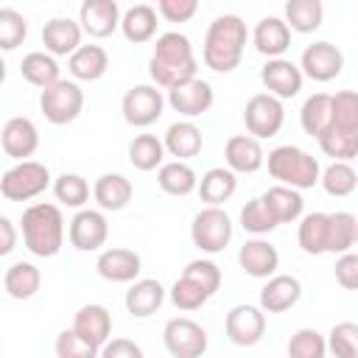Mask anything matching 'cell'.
<instances>
[{"mask_svg":"<svg viewBox=\"0 0 358 358\" xmlns=\"http://www.w3.org/2000/svg\"><path fill=\"white\" fill-rule=\"evenodd\" d=\"M199 62L193 56V45L179 31H165L157 36L151 59H148V76L154 87L173 90L190 78H196Z\"/></svg>","mask_w":358,"mask_h":358,"instance_id":"6da1fadb","label":"cell"},{"mask_svg":"<svg viewBox=\"0 0 358 358\" xmlns=\"http://www.w3.org/2000/svg\"><path fill=\"white\" fill-rule=\"evenodd\" d=\"M246 48V22L238 14H221L210 22L204 34L201 59L213 73H232Z\"/></svg>","mask_w":358,"mask_h":358,"instance_id":"7a4b0ae2","label":"cell"},{"mask_svg":"<svg viewBox=\"0 0 358 358\" xmlns=\"http://www.w3.org/2000/svg\"><path fill=\"white\" fill-rule=\"evenodd\" d=\"M22 243L34 257H53L64 243V215L56 204L36 201L22 210Z\"/></svg>","mask_w":358,"mask_h":358,"instance_id":"3957f363","label":"cell"},{"mask_svg":"<svg viewBox=\"0 0 358 358\" xmlns=\"http://www.w3.org/2000/svg\"><path fill=\"white\" fill-rule=\"evenodd\" d=\"M266 168H268L271 179H277L280 185L294 187V190H308V187L319 185V179H322L319 159L291 143L271 148L266 157Z\"/></svg>","mask_w":358,"mask_h":358,"instance_id":"277c9868","label":"cell"},{"mask_svg":"<svg viewBox=\"0 0 358 358\" xmlns=\"http://www.w3.org/2000/svg\"><path fill=\"white\" fill-rule=\"evenodd\" d=\"M48 187H50V171L36 159L17 162L0 176V193L6 201H28L45 193Z\"/></svg>","mask_w":358,"mask_h":358,"instance_id":"5b68a950","label":"cell"},{"mask_svg":"<svg viewBox=\"0 0 358 358\" xmlns=\"http://www.w3.org/2000/svg\"><path fill=\"white\" fill-rule=\"evenodd\" d=\"M39 109L48 123L67 126L73 123L84 109V90L73 78H59L48 90L39 92Z\"/></svg>","mask_w":358,"mask_h":358,"instance_id":"8992f818","label":"cell"},{"mask_svg":"<svg viewBox=\"0 0 358 358\" xmlns=\"http://www.w3.org/2000/svg\"><path fill=\"white\" fill-rule=\"evenodd\" d=\"M190 241L204 255H218L232 241V218L221 207H204L193 215Z\"/></svg>","mask_w":358,"mask_h":358,"instance_id":"52a82bcc","label":"cell"},{"mask_svg":"<svg viewBox=\"0 0 358 358\" xmlns=\"http://www.w3.org/2000/svg\"><path fill=\"white\" fill-rule=\"evenodd\" d=\"M162 344L173 358H201L207 352V330L187 319V316H176L171 322H165L162 327Z\"/></svg>","mask_w":358,"mask_h":358,"instance_id":"ba28073f","label":"cell"},{"mask_svg":"<svg viewBox=\"0 0 358 358\" xmlns=\"http://www.w3.org/2000/svg\"><path fill=\"white\" fill-rule=\"evenodd\" d=\"M243 123H246V131L255 137V140H268L274 137L282 123H285V109H282V101L268 95V92H257L246 101L243 106Z\"/></svg>","mask_w":358,"mask_h":358,"instance_id":"9c48e42d","label":"cell"},{"mask_svg":"<svg viewBox=\"0 0 358 358\" xmlns=\"http://www.w3.org/2000/svg\"><path fill=\"white\" fill-rule=\"evenodd\" d=\"M165 95H162V90L159 87H154V84H137V87H131L126 95H123V101H120V112H123V120L129 123V126H134V129H145V126H151L154 120H159V115H162V109H165Z\"/></svg>","mask_w":358,"mask_h":358,"instance_id":"30bf717a","label":"cell"},{"mask_svg":"<svg viewBox=\"0 0 358 358\" xmlns=\"http://www.w3.org/2000/svg\"><path fill=\"white\" fill-rule=\"evenodd\" d=\"M299 70H302V76L310 78V81H319V84L333 81V78L341 76V70H344V53H341L333 42L319 39V42H313V45H308V48L302 50Z\"/></svg>","mask_w":358,"mask_h":358,"instance_id":"8fae6325","label":"cell"},{"mask_svg":"<svg viewBox=\"0 0 358 358\" xmlns=\"http://www.w3.org/2000/svg\"><path fill=\"white\" fill-rule=\"evenodd\" d=\"M67 238H70V246L78 252H98L109 238V221L103 210H90V207L78 210L70 218Z\"/></svg>","mask_w":358,"mask_h":358,"instance_id":"7c38bea8","label":"cell"},{"mask_svg":"<svg viewBox=\"0 0 358 358\" xmlns=\"http://www.w3.org/2000/svg\"><path fill=\"white\" fill-rule=\"evenodd\" d=\"M224 330L235 347H255L266 333V313L260 305H235L224 319Z\"/></svg>","mask_w":358,"mask_h":358,"instance_id":"4fadbf2b","label":"cell"},{"mask_svg":"<svg viewBox=\"0 0 358 358\" xmlns=\"http://www.w3.org/2000/svg\"><path fill=\"white\" fill-rule=\"evenodd\" d=\"M213 101H215V92H213V84L210 81H204V78H190V81H185V84H179V87H173V90H168V103H171V109L173 112H179L182 117H199V115H204V112H210V106H213Z\"/></svg>","mask_w":358,"mask_h":358,"instance_id":"5bb4252c","label":"cell"},{"mask_svg":"<svg viewBox=\"0 0 358 358\" xmlns=\"http://www.w3.org/2000/svg\"><path fill=\"white\" fill-rule=\"evenodd\" d=\"M260 81H263L268 95L285 101V98H296L299 95L305 76H302L299 64H294L291 59H268L260 67Z\"/></svg>","mask_w":358,"mask_h":358,"instance_id":"9a60e30c","label":"cell"},{"mask_svg":"<svg viewBox=\"0 0 358 358\" xmlns=\"http://www.w3.org/2000/svg\"><path fill=\"white\" fill-rule=\"evenodd\" d=\"M0 145L6 151V157L17 159V162H25L28 157H34V151L39 148V129L31 117H8L3 123V131H0Z\"/></svg>","mask_w":358,"mask_h":358,"instance_id":"2e32d148","label":"cell"},{"mask_svg":"<svg viewBox=\"0 0 358 358\" xmlns=\"http://www.w3.org/2000/svg\"><path fill=\"white\" fill-rule=\"evenodd\" d=\"M120 20L123 14L115 0H84L78 8V25L92 39H103L115 34V28H120Z\"/></svg>","mask_w":358,"mask_h":358,"instance_id":"e0dca14e","label":"cell"},{"mask_svg":"<svg viewBox=\"0 0 358 358\" xmlns=\"http://www.w3.org/2000/svg\"><path fill=\"white\" fill-rule=\"evenodd\" d=\"M95 268L103 280L109 282H134L140 277V268H143V260L134 249H126V246H109L98 255L95 260Z\"/></svg>","mask_w":358,"mask_h":358,"instance_id":"ac0fdd59","label":"cell"},{"mask_svg":"<svg viewBox=\"0 0 358 358\" xmlns=\"http://www.w3.org/2000/svg\"><path fill=\"white\" fill-rule=\"evenodd\" d=\"M224 162L232 173H255L266 165V154L252 134H232L224 145Z\"/></svg>","mask_w":358,"mask_h":358,"instance_id":"d6986e66","label":"cell"},{"mask_svg":"<svg viewBox=\"0 0 358 358\" xmlns=\"http://www.w3.org/2000/svg\"><path fill=\"white\" fill-rule=\"evenodd\" d=\"M81 25L70 17H50L42 25V45L50 56H73L81 48Z\"/></svg>","mask_w":358,"mask_h":358,"instance_id":"ffe728a7","label":"cell"},{"mask_svg":"<svg viewBox=\"0 0 358 358\" xmlns=\"http://www.w3.org/2000/svg\"><path fill=\"white\" fill-rule=\"evenodd\" d=\"M238 263L241 268L249 274V277H257V280H268L277 274V266H280V252L274 243L263 241V238H252L241 246L238 252Z\"/></svg>","mask_w":358,"mask_h":358,"instance_id":"44dd1931","label":"cell"},{"mask_svg":"<svg viewBox=\"0 0 358 358\" xmlns=\"http://www.w3.org/2000/svg\"><path fill=\"white\" fill-rule=\"evenodd\" d=\"M252 45L266 59H282L291 48V28L282 17H263L252 31Z\"/></svg>","mask_w":358,"mask_h":358,"instance_id":"7402d4cb","label":"cell"},{"mask_svg":"<svg viewBox=\"0 0 358 358\" xmlns=\"http://www.w3.org/2000/svg\"><path fill=\"white\" fill-rule=\"evenodd\" d=\"M302 296V282L294 274H274L260 288V308L263 313H282L294 308Z\"/></svg>","mask_w":358,"mask_h":358,"instance_id":"603a6c76","label":"cell"},{"mask_svg":"<svg viewBox=\"0 0 358 358\" xmlns=\"http://www.w3.org/2000/svg\"><path fill=\"white\" fill-rule=\"evenodd\" d=\"M73 330L84 341H90L95 347H103L109 341V336H112V313L98 302L81 305L76 310V316H73Z\"/></svg>","mask_w":358,"mask_h":358,"instance_id":"cb8c5ba5","label":"cell"},{"mask_svg":"<svg viewBox=\"0 0 358 358\" xmlns=\"http://www.w3.org/2000/svg\"><path fill=\"white\" fill-rule=\"evenodd\" d=\"M162 302H165V288L159 280H151V277L134 280L123 296V305L134 319H148L162 308Z\"/></svg>","mask_w":358,"mask_h":358,"instance_id":"d4e9b609","label":"cell"},{"mask_svg":"<svg viewBox=\"0 0 358 358\" xmlns=\"http://www.w3.org/2000/svg\"><path fill=\"white\" fill-rule=\"evenodd\" d=\"M131 196H134V187L123 173H101L95 179V185H92V199L98 201V207L103 213L126 210Z\"/></svg>","mask_w":358,"mask_h":358,"instance_id":"484cf974","label":"cell"},{"mask_svg":"<svg viewBox=\"0 0 358 358\" xmlns=\"http://www.w3.org/2000/svg\"><path fill=\"white\" fill-rule=\"evenodd\" d=\"M165 151L171 157H176L179 162H187L190 157H196L201 151V129L193 123V120H176L165 129Z\"/></svg>","mask_w":358,"mask_h":358,"instance_id":"4316f807","label":"cell"},{"mask_svg":"<svg viewBox=\"0 0 358 358\" xmlns=\"http://www.w3.org/2000/svg\"><path fill=\"white\" fill-rule=\"evenodd\" d=\"M67 70L73 81H98L109 70V53L101 45H81L67 59Z\"/></svg>","mask_w":358,"mask_h":358,"instance_id":"83f0119b","label":"cell"},{"mask_svg":"<svg viewBox=\"0 0 358 358\" xmlns=\"http://www.w3.org/2000/svg\"><path fill=\"white\" fill-rule=\"evenodd\" d=\"M238 190V173H232L229 168H210L201 179H199V199L207 207H221L224 201H229Z\"/></svg>","mask_w":358,"mask_h":358,"instance_id":"f1b7e54d","label":"cell"},{"mask_svg":"<svg viewBox=\"0 0 358 358\" xmlns=\"http://www.w3.org/2000/svg\"><path fill=\"white\" fill-rule=\"evenodd\" d=\"M260 199H263V204L268 207V213L274 215L277 224H291V221H299V218H302L305 199H302V193L294 190V187L274 185V187H268Z\"/></svg>","mask_w":358,"mask_h":358,"instance_id":"f546056e","label":"cell"},{"mask_svg":"<svg viewBox=\"0 0 358 358\" xmlns=\"http://www.w3.org/2000/svg\"><path fill=\"white\" fill-rule=\"evenodd\" d=\"M299 123H302L305 134L319 140L333 126V95H327V92L308 95L302 109H299Z\"/></svg>","mask_w":358,"mask_h":358,"instance_id":"4dcf8cb0","label":"cell"},{"mask_svg":"<svg viewBox=\"0 0 358 358\" xmlns=\"http://www.w3.org/2000/svg\"><path fill=\"white\" fill-rule=\"evenodd\" d=\"M42 285V274L31 260H17L3 274V288L11 299H31Z\"/></svg>","mask_w":358,"mask_h":358,"instance_id":"1f68e13d","label":"cell"},{"mask_svg":"<svg viewBox=\"0 0 358 358\" xmlns=\"http://www.w3.org/2000/svg\"><path fill=\"white\" fill-rule=\"evenodd\" d=\"M120 31L134 45H143V42L154 39V34H157V8L148 6V3H137V6L126 8L123 20H120Z\"/></svg>","mask_w":358,"mask_h":358,"instance_id":"d6a6232c","label":"cell"},{"mask_svg":"<svg viewBox=\"0 0 358 358\" xmlns=\"http://www.w3.org/2000/svg\"><path fill=\"white\" fill-rule=\"evenodd\" d=\"M20 76H22L28 84H34V87L48 90L50 84L59 81V62H56V56H50L48 50H31V53H25L22 62H20Z\"/></svg>","mask_w":358,"mask_h":358,"instance_id":"836d02e7","label":"cell"},{"mask_svg":"<svg viewBox=\"0 0 358 358\" xmlns=\"http://www.w3.org/2000/svg\"><path fill=\"white\" fill-rule=\"evenodd\" d=\"M165 143L157 134H134L129 143V162L137 171H159L165 165Z\"/></svg>","mask_w":358,"mask_h":358,"instance_id":"e575fe53","label":"cell"},{"mask_svg":"<svg viewBox=\"0 0 358 358\" xmlns=\"http://www.w3.org/2000/svg\"><path fill=\"white\" fill-rule=\"evenodd\" d=\"M157 185L168 196H190L193 190H199V176L187 162L171 159L157 171Z\"/></svg>","mask_w":358,"mask_h":358,"instance_id":"d590c367","label":"cell"},{"mask_svg":"<svg viewBox=\"0 0 358 358\" xmlns=\"http://www.w3.org/2000/svg\"><path fill=\"white\" fill-rule=\"evenodd\" d=\"M358 241V218L347 210H336L330 213V224H327V252L330 255H347L352 252Z\"/></svg>","mask_w":358,"mask_h":358,"instance_id":"8d00e7d4","label":"cell"},{"mask_svg":"<svg viewBox=\"0 0 358 358\" xmlns=\"http://www.w3.org/2000/svg\"><path fill=\"white\" fill-rule=\"evenodd\" d=\"M327 224H330V213H308L299 218L296 243L305 255H324L327 252Z\"/></svg>","mask_w":358,"mask_h":358,"instance_id":"74e56055","label":"cell"},{"mask_svg":"<svg viewBox=\"0 0 358 358\" xmlns=\"http://www.w3.org/2000/svg\"><path fill=\"white\" fill-rule=\"evenodd\" d=\"M322 17H324L322 0H288L282 20L296 34H313L322 25Z\"/></svg>","mask_w":358,"mask_h":358,"instance_id":"f35d334b","label":"cell"},{"mask_svg":"<svg viewBox=\"0 0 358 358\" xmlns=\"http://www.w3.org/2000/svg\"><path fill=\"white\" fill-rule=\"evenodd\" d=\"M319 185L324 187L327 196H336V199H344L350 193H355L358 187V173L350 162H330L324 171H322V179Z\"/></svg>","mask_w":358,"mask_h":358,"instance_id":"ab89813d","label":"cell"},{"mask_svg":"<svg viewBox=\"0 0 358 358\" xmlns=\"http://www.w3.org/2000/svg\"><path fill=\"white\" fill-rule=\"evenodd\" d=\"M53 196L64 207L84 210V204L90 201V182L81 173H62L53 179Z\"/></svg>","mask_w":358,"mask_h":358,"instance_id":"60d3db41","label":"cell"},{"mask_svg":"<svg viewBox=\"0 0 358 358\" xmlns=\"http://www.w3.org/2000/svg\"><path fill=\"white\" fill-rule=\"evenodd\" d=\"M319 148L324 151V157H333V162H350L358 157V131L327 129L319 137Z\"/></svg>","mask_w":358,"mask_h":358,"instance_id":"b9f144b4","label":"cell"},{"mask_svg":"<svg viewBox=\"0 0 358 358\" xmlns=\"http://www.w3.org/2000/svg\"><path fill=\"white\" fill-rule=\"evenodd\" d=\"M288 358H324L327 355V336L316 327H299L288 338Z\"/></svg>","mask_w":358,"mask_h":358,"instance_id":"7bdbcfd3","label":"cell"},{"mask_svg":"<svg viewBox=\"0 0 358 358\" xmlns=\"http://www.w3.org/2000/svg\"><path fill=\"white\" fill-rule=\"evenodd\" d=\"M327 352L333 358H358V324L338 322L327 333Z\"/></svg>","mask_w":358,"mask_h":358,"instance_id":"ee69618b","label":"cell"},{"mask_svg":"<svg viewBox=\"0 0 358 358\" xmlns=\"http://www.w3.org/2000/svg\"><path fill=\"white\" fill-rule=\"evenodd\" d=\"M344 131H358V92L355 90H338L333 95V126Z\"/></svg>","mask_w":358,"mask_h":358,"instance_id":"f6af8a7d","label":"cell"},{"mask_svg":"<svg viewBox=\"0 0 358 358\" xmlns=\"http://www.w3.org/2000/svg\"><path fill=\"white\" fill-rule=\"evenodd\" d=\"M241 227L246 232H252V235H268L280 224L274 221V215L268 213V207L263 204V199L257 196V199H252V201L243 204V210H241Z\"/></svg>","mask_w":358,"mask_h":358,"instance_id":"bcb514c9","label":"cell"},{"mask_svg":"<svg viewBox=\"0 0 358 358\" xmlns=\"http://www.w3.org/2000/svg\"><path fill=\"white\" fill-rule=\"evenodd\" d=\"M25 34H28L25 17H22L17 8L3 6V8H0V48H3V50H14L17 45L25 42Z\"/></svg>","mask_w":358,"mask_h":358,"instance_id":"7dc6e473","label":"cell"},{"mask_svg":"<svg viewBox=\"0 0 358 358\" xmlns=\"http://www.w3.org/2000/svg\"><path fill=\"white\" fill-rule=\"evenodd\" d=\"M53 347H56V358H101V347L84 341L73 327L62 330Z\"/></svg>","mask_w":358,"mask_h":358,"instance_id":"c3c4849f","label":"cell"},{"mask_svg":"<svg viewBox=\"0 0 358 358\" xmlns=\"http://www.w3.org/2000/svg\"><path fill=\"white\" fill-rule=\"evenodd\" d=\"M171 302L179 308V310H199L207 299H210V294L201 288V285H196L193 280H187V277H179L173 285H171Z\"/></svg>","mask_w":358,"mask_h":358,"instance_id":"681fc988","label":"cell"},{"mask_svg":"<svg viewBox=\"0 0 358 358\" xmlns=\"http://www.w3.org/2000/svg\"><path fill=\"white\" fill-rule=\"evenodd\" d=\"M182 277H187V280H193L196 285H201L210 296L221 288V268L213 263V260H204V257H199V260H190L187 266H185V271H182Z\"/></svg>","mask_w":358,"mask_h":358,"instance_id":"f907efd6","label":"cell"},{"mask_svg":"<svg viewBox=\"0 0 358 358\" xmlns=\"http://www.w3.org/2000/svg\"><path fill=\"white\" fill-rule=\"evenodd\" d=\"M336 282L347 291H358V252H347L336 257Z\"/></svg>","mask_w":358,"mask_h":358,"instance_id":"816d5d0a","label":"cell"},{"mask_svg":"<svg viewBox=\"0 0 358 358\" xmlns=\"http://www.w3.org/2000/svg\"><path fill=\"white\" fill-rule=\"evenodd\" d=\"M196 11H199L196 0H159L157 3V14L165 17L168 22H187Z\"/></svg>","mask_w":358,"mask_h":358,"instance_id":"f5cc1de1","label":"cell"},{"mask_svg":"<svg viewBox=\"0 0 358 358\" xmlns=\"http://www.w3.org/2000/svg\"><path fill=\"white\" fill-rule=\"evenodd\" d=\"M101 358H145V352L131 338H109L101 347Z\"/></svg>","mask_w":358,"mask_h":358,"instance_id":"db71d44e","label":"cell"},{"mask_svg":"<svg viewBox=\"0 0 358 358\" xmlns=\"http://www.w3.org/2000/svg\"><path fill=\"white\" fill-rule=\"evenodd\" d=\"M0 255H11L14 252V243H17V232H14V224L8 215H0Z\"/></svg>","mask_w":358,"mask_h":358,"instance_id":"11a10c76","label":"cell"},{"mask_svg":"<svg viewBox=\"0 0 358 358\" xmlns=\"http://www.w3.org/2000/svg\"><path fill=\"white\" fill-rule=\"evenodd\" d=\"M355 246H358V241H355Z\"/></svg>","mask_w":358,"mask_h":358,"instance_id":"9f6ffc18","label":"cell"}]
</instances>
